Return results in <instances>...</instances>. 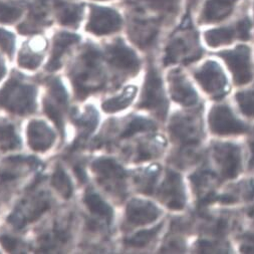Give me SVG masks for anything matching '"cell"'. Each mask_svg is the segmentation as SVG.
Masks as SVG:
<instances>
[{
  "label": "cell",
  "instance_id": "obj_5",
  "mask_svg": "<svg viewBox=\"0 0 254 254\" xmlns=\"http://www.w3.org/2000/svg\"><path fill=\"white\" fill-rule=\"evenodd\" d=\"M241 0H201L198 10L200 24L219 23L229 18L237 9Z\"/></svg>",
  "mask_w": 254,
  "mask_h": 254
},
{
  "label": "cell",
  "instance_id": "obj_38",
  "mask_svg": "<svg viewBox=\"0 0 254 254\" xmlns=\"http://www.w3.org/2000/svg\"><path fill=\"white\" fill-rule=\"evenodd\" d=\"M250 150H251V158L249 161V166L250 168H253L254 167V133L250 140Z\"/></svg>",
  "mask_w": 254,
  "mask_h": 254
},
{
  "label": "cell",
  "instance_id": "obj_29",
  "mask_svg": "<svg viewBox=\"0 0 254 254\" xmlns=\"http://www.w3.org/2000/svg\"><path fill=\"white\" fill-rule=\"evenodd\" d=\"M81 17V9L79 7H70L64 9L61 16L60 21L64 25H73L79 21Z\"/></svg>",
  "mask_w": 254,
  "mask_h": 254
},
{
  "label": "cell",
  "instance_id": "obj_36",
  "mask_svg": "<svg viewBox=\"0 0 254 254\" xmlns=\"http://www.w3.org/2000/svg\"><path fill=\"white\" fill-rule=\"evenodd\" d=\"M241 251L246 253H254V232L245 235L241 245Z\"/></svg>",
  "mask_w": 254,
  "mask_h": 254
},
{
  "label": "cell",
  "instance_id": "obj_28",
  "mask_svg": "<svg viewBox=\"0 0 254 254\" xmlns=\"http://www.w3.org/2000/svg\"><path fill=\"white\" fill-rule=\"evenodd\" d=\"M75 122L81 127V129H83L86 135H89L96 129L98 125V114L93 108L88 109L87 112L79 116Z\"/></svg>",
  "mask_w": 254,
  "mask_h": 254
},
{
  "label": "cell",
  "instance_id": "obj_32",
  "mask_svg": "<svg viewBox=\"0 0 254 254\" xmlns=\"http://www.w3.org/2000/svg\"><path fill=\"white\" fill-rule=\"evenodd\" d=\"M21 15V10L14 6L1 5L0 6V20L5 23L15 21Z\"/></svg>",
  "mask_w": 254,
  "mask_h": 254
},
{
  "label": "cell",
  "instance_id": "obj_15",
  "mask_svg": "<svg viewBox=\"0 0 254 254\" xmlns=\"http://www.w3.org/2000/svg\"><path fill=\"white\" fill-rule=\"evenodd\" d=\"M171 94L173 99L184 105L193 106L197 103L198 97L187 78L180 71H173L170 76Z\"/></svg>",
  "mask_w": 254,
  "mask_h": 254
},
{
  "label": "cell",
  "instance_id": "obj_10",
  "mask_svg": "<svg viewBox=\"0 0 254 254\" xmlns=\"http://www.w3.org/2000/svg\"><path fill=\"white\" fill-rule=\"evenodd\" d=\"M214 159L220 168L223 177L227 179L235 178L241 168V156L238 146L223 143L216 144L213 148Z\"/></svg>",
  "mask_w": 254,
  "mask_h": 254
},
{
  "label": "cell",
  "instance_id": "obj_19",
  "mask_svg": "<svg viewBox=\"0 0 254 254\" xmlns=\"http://www.w3.org/2000/svg\"><path fill=\"white\" fill-rule=\"evenodd\" d=\"M93 170L103 179L123 180L125 172L120 165L112 159H99L93 164Z\"/></svg>",
  "mask_w": 254,
  "mask_h": 254
},
{
  "label": "cell",
  "instance_id": "obj_14",
  "mask_svg": "<svg viewBox=\"0 0 254 254\" xmlns=\"http://www.w3.org/2000/svg\"><path fill=\"white\" fill-rule=\"evenodd\" d=\"M27 137L31 149L41 152L50 149L56 139L50 127L41 121H33L28 125Z\"/></svg>",
  "mask_w": 254,
  "mask_h": 254
},
{
  "label": "cell",
  "instance_id": "obj_25",
  "mask_svg": "<svg viewBox=\"0 0 254 254\" xmlns=\"http://www.w3.org/2000/svg\"><path fill=\"white\" fill-rule=\"evenodd\" d=\"M156 129V126L152 121L138 118L133 120L127 128L124 133L122 134V138H129L133 135L140 133V132H147V131H153Z\"/></svg>",
  "mask_w": 254,
  "mask_h": 254
},
{
  "label": "cell",
  "instance_id": "obj_1",
  "mask_svg": "<svg viewBox=\"0 0 254 254\" xmlns=\"http://www.w3.org/2000/svg\"><path fill=\"white\" fill-rule=\"evenodd\" d=\"M192 9L186 6V14L166 48L165 64H189L202 56L198 33L192 21Z\"/></svg>",
  "mask_w": 254,
  "mask_h": 254
},
{
  "label": "cell",
  "instance_id": "obj_20",
  "mask_svg": "<svg viewBox=\"0 0 254 254\" xmlns=\"http://www.w3.org/2000/svg\"><path fill=\"white\" fill-rule=\"evenodd\" d=\"M148 7L164 18H173L180 10L181 0H145Z\"/></svg>",
  "mask_w": 254,
  "mask_h": 254
},
{
  "label": "cell",
  "instance_id": "obj_3",
  "mask_svg": "<svg viewBox=\"0 0 254 254\" xmlns=\"http://www.w3.org/2000/svg\"><path fill=\"white\" fill-rule=\"evenodd\" d=\"M251 19L246 13H243L231 24L206 31L204 37L209 47L218 48L220 46L229 45L236 39L249 40L251 37Z\"/></svg>",
  "mask_w": 254,
  "mask_h": 254
},
{
  "label": "cell",
  "instance_id": "obj_40",
  "mask_svg": "<svg viewBox=\"0 0 254 254\" xmlns=\"http://www.w3.org/2000/svg\"><path fill=\"white\" fill-rule=\"evenodd\" d=\"M253 14H254V2H253Z\"/></svg>",
  "mask_w": 254,
  "mask_h": 254
},
{
  "label": "cell",
  "instance_id": "obj_34",
  "mask_svg": "<svg viewBox=\"0 0 254 254\" xmlns=\"http://www.w3.org/2000/svg\"><path fill=\"white\" fill-rule=\"evenodd\" d=\"M19 64L26 68H36L41 62V57L36 55H20L19 57Z\"/></svg>",
  "mask_w": 254,
  "mask_h": 254
},
{
  "label": "cell",
  "instance_id": "obj_18",
  "mask_svg": "<svg viewBox=\"0 0 254 254\" xmlns=\"http://www.w3.org/2000/svg\"><path fill=\"white\" fill-rule=\"evenodd\" d=\"M79 40V37L71 33H60L55 39V48L52 57V61L48 64V70H56L61 66V58L64 55V51L71 45L75 44Z\"/></svg>",
  "mask_w": 254,
  "mask_h": 254
},
{
  "label": "cell",
  "instance_id": "obj_31",
  "mask_svg": "<svg viewBox=\"0 0 254 254\" xmlns=\"http://www.w3.org/2000/svg\"><path fill=\"white\" fill-rule=\"evenodd\" d=\"M0 49L10 57L14 52V35L4 29H0Z\"/></svg>",
  "mask_w": 254,
  "mask_h": 254
},
{
  "label": "cell",
  "instance_id": "obj_7",
  "mask_svg": "<svg viewBox=\"0 0 254 254\" xmlns=\"http://www.w3.org/2000/svg\"><path fill=\"white\" fill-rule=\"evenodd\" d=\"M250 55V49L246 46H239L234 50L219 54V57L225 61L229 69L232 71L237 84L247 83L251 79Z\"/></svg>",
  "mask_w": 254,
  "mask_h": 254
},
{
  "label": "cell",
  "instance_id": "obj_30",
  "mask_svg": "<svg viewBox=\"0 0 254 254\" xmlns=\"http://www.w3.org/2000/svg\"><path fill=\"white\" fill-rule=\"evenodd\" d=\"M50 89L52 91L53 96L55 99L63 106L66 105L67 102V95L63 86V83L58 78H53L50 81Z\"/></svg>",
  "mask_w": 254,
  "mask_h": 254
},
{
  "label": "cell",
  "instance_id": "obj_16",
  "mask_svg": "<svg viewBox=\"0 0 254 254\" xmlns=\"http://www.w3.org/2000/svg\"><path fill=\"white\" fill-rule=\"evenodd\" d=\"M110 63L121 69L134 71L139 68L140 62L136 54L123 44L115 45L110 50Z\"/></svg>",
  "mask_w": 254,
  "mask_h": 254
},
{
  "label": "cell",
  "instance_id": "obj_4",
  "mask_svg": "<svg viewBox=\"0 0 254 254\" xmlns=\"http://www.w3.org/2000/svg\"><path fill=\"white\" fill-rule=\"evenodd\" d=\"M139 107L154 111L161 119H164L167 114L168 104L163 90L162 79L154 68L148 71L142 101Z\"/></svg>",
  "mask_w": 254,
  "mask_h": 254
},
{
  "label": "cell",
  "instance_id": "obj_11",
  "mask_svg": "<svg viewBox=\"0 0 254 254\" xmlns=\"http://www.w3.org/2000/svg\"><path fill=\"white\" fill-rule=\"evenodd\" d=\"M121 26L122 18L115 10L93 6L88 30L98 35H104L118 31Z\"/></svg>",
  "mask_w": 254,
  "mask_h": 254
},
{
  "label": "cell",
  "instance_id": "obj_9",
  "mask_svg": "<svg viewBox=\"0 0 254 254\" xmlns=\"http://www.w3.org/2000/svg\"><path fill=\"white\" fill-rule=\"evenodd\" d=\"M195 77L204 91L215 98L223 97L226 93V77L219 64L215 62H207L195 72Z\"/></svg>",
  "mask_w": 254,
  "mask_h": 254
},
{
  "label": "cell",
  "instance_id": "obj_33",
  "mask_svg": "<svg viewBox=\"0 0 254 254\" xmlns=\"http://www.w3.org/2000/svg\"><path fill=\"white\" fill-rule=\"evenodd\" d=\"M44 106H45V110H46L48 116L56 123L58 128L63 133L64 132V122H63V117H62L60 111L51 102H49L47 100L45 101Z\"/></svg>",
  "mask_w": 254,
  "mask_h": 254
},
{
  "label": "cell",
  "instance_id": "obj_22",
  "mask_svg": "<svg viewBox=\"0 0 254 254\" xmlns=\"http://www.w3.org/2000/svg\"><path fill=\"white\" fill-rule=\"evenodd\" d=\"M84 203L88 206L89 210L93 213L102 216L111 222L113 218L112 208L96 193H89L84 197Z\"/></svg>",
  "mask_w": 254,
  "mask_h": 254
},
{
  "label": "cell",
  "instance_id": "obj_35",
  "mask_svg": "<svg viewBox=\"0 0 254 254\" xmlns=\"http://www.w3.org/2000/svg\"><path fill=\"white\" fill-rule=\"evenodd\" d=\"M0 243L2 244L3 248L6 251H9V252L14 251L17 247V240L15 238L11 237V236H8V235L0 236Z\"/></svg>",
  "mask_w": 254,
  "mask_h": 254
},
{
  "label": "cell",
  "instance_id": "obj_21",
  "mask_svg": "<svg viewBox=\"0 0 254 254\" xmlns=\"http://www.w3.org/2000/svg\"><path fill=\"white\" fill-rule=\"evenodd\" d=\"M136 94L137 89L135 87H128L120 96L105 102L103 104V110L107 113H116L124 110L132 103Z\"/></svg>",
  "mask_w": 254,
  "mask_h": 254
},
{
  "label": "cell",
  "instance_id": "obj_13",
  "mask_svg": "<svg viewBox=\"0 0 254 254\" xmlns=\"http://www.w3.org/2000/svg\"><path fill=\"white\" fill-rule=\"evenodd\" d=\"M160 215V210L151 202L135 199L127 207V218L135 225H145L155 221Z\"/></svg>",
  "mask_w": 254,
  "mask_h": 254
},
{
  "label": "cell",
  "instance_id": "obj_37",
  "mask_svg": "<svg viewBox=\"0 0 254 254\" xmlns=\"http://www.w3.org/2000/svg\"><path fill=\"white\" fill-rule=\"evenodd\" d=\"M74 171H75V175L77 176V178L80 182H86L87 181V174H86V172L83 171V169L76 166V167H74Z\"/></svg>",
  "mask_w": 254,
  "mask_h": 254
},
{
  "label": "cell",
  "instance_id": "obj_27",
  "mask_svg": "<svg viewBox=\"0 0 254 254\" xmlns=\"http://www.w3.org/2000/svg\"><path fill=\"white\" fill-rule=\"evenodd\" d=\"M241 112L247 117H254V87L236 95Z\"/></svg>",
  "mask_w": 254,
  "mask_h": 254
},
{
  "label": "cell",
  "instance_id": "obj_39",
  "mask_svg": "<svg viewBox=\"0 0 254 254\" xmlns=\"http://www.w3.org/2000/svg\"><path fill=\"white\" fill-rule=\"evenodd\" d=\"M4 73H5V67H4V64L1 62V60H0V79L3 77Z\"/></svg>",
  "mask_w": 254,
  "mask_h": 254
},
{
  "label": "cell",
  "instance_id": "obj_8",
  "mask_svg": "<svg viewBox=\"0 0 254 254\" xmlns=\"http://www.w3.org/2000/svg\"><path fill=\"white\" fill-rule=\"evenodd\" d=\"M209 126L211 131L218 135L241 134L247 130V127L226 106H217L211 110Z\"/></svg>",
  "mask_w": 254,
  "mask_h": 254
},
{
  "label": "cell",
  "instance_id": "obj_12",
  "mask_svg": "<svg viewBox=\"0 0 254 254\" xmlns=\"http://www.w3.org/2000/svg\"><path fill=\"white\" fill-rule=\"evenodd\" d=\"M162 201L171 209L180 210L185 204V194L181 177L178 173L169 171L160 189Z\"/></svg>",
  "mask_w": 254,
  "mask_h": 254
},
{
  "label": "cell",
  "instance_id": "obj_24",
  "mask_svg": "<svg viewBox=\"0 0 254 254\" xmlns=\"http://www.w3.org/2000/svg\"><path fill=\"white\" fill-rule=\"evenodd\" d=\"M20 146V140L15 134L12 125L0 126V149L14 150Z\"/></svg>",
  "mask_w": 254,
  "mask_h": 254
},
{
  "label": "cell",
  "instance_id": "obj_26",
  "mask_svg": "<svg viewBox=\"0 0 254 254\" xmlns=\"http://www.w3.org/2000/svg\"><path fill=\"white\" fill-rule=\"evenodd\" d=\"M163 224H160L150 230H143L140 231L139 233H137L136 235H134L133 237L127 239L126 243L130 245V246H134V247H143L145 245H147L151 240H153L155 238V236L158 234V232L160 231L161 227Z\"/></svg>",
  "mask_w": 254,
  "mask_h": 254
},
{
  "label": "cell",
  "instance_id": "obj_6",
  "mask_svg": "<svg viewBox=\"0 0 254 254\" xmlns=\"http://www.w3.org/2000/svg\"><path fill=\"white\" fill-rule=\"evenodd\" d=\"M170 132L173 138L183 146H195L200 141L202 133L199 118L196 115L176 116L170 124Z\"/></svg>",
  "mask_w": 254,
  "mask_h": 254
},
{
  "label": "cell",
  "instance_id": "obj_17",
  "mask_svg": "<svg viewBox=\"0 0 254 254\" xmlns=\"http://www.w3.org/2000/svg\"><path fill=\"white\" fill-rule=\"evenodd\" d=\"M99 61H100V54L97 53L96 51H89L86 55L83 56L84 64H86V66H88L90 70H95L97 68ZM90 76H91V73L89 71H83L74 77V87L80 97L86 96L90 93V90L88 89V86H87V81L90 79Z\"/></svg>",
  "mask_w": 254,
  "mask_h": 254
},
{
  "label": "cell",
  "instance_id": "obj_2",
  "mask_svg": "<svg viewBox=\"0 0 254 254\" xmlns=\"http://www.w3.org/2000/svg\"><path fill=\"white\" fill-rule=\"evenodd\" d=\"M34 102V87L15 79L9 81L0 92V105L14 114L24 115L32 112Z\"/></svg>",
  "mask_w": 254,
  "mask_h": 254
},
{
  "label": "cell",
  "instance_id": "obj_23",
  "mask_svg": "<svg viewBox=\"0 0 254 254\" xmlns=\"http://www.w3.org/2000/svg\"><path fill=\"white\" fill-rule=\"evenodd\" d=\"M53 185L56 190L65 199H68L72 195V184L62 167H58L53 176Z\"/></svg>",
  "mask_w": 254,
  "mask_h": 254
}]
</instances>
